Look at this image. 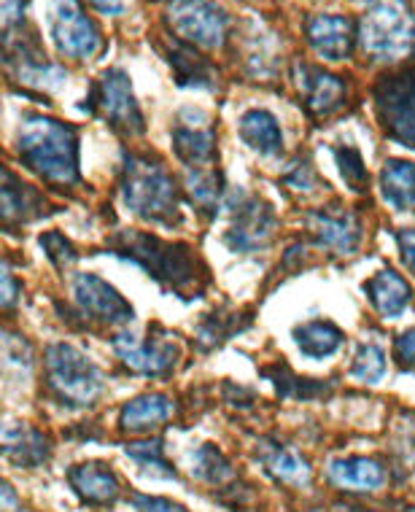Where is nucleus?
<instances>
[{"label": "nucleus", "instance_id": "obj_25", "mask_svg": "<svg viewBox=\"0 0 415 512\" xmlns=\"http://www.w3.org/2000/svg\"><path fill=\"white\" fill-rule=\"evenodd\" d=\"M240 138L262 157H278L283 151L281 124L265 108H251L240 116Z\"/></svg>", "mask_w": 415, "mask_h": 512}, {"label": "nucleus", "instance_id": "obj_1", "mask_svg": "<svg viewBox=\"0 0 415 512\" xmlns=\"http://www.w3.org/2000/svg\"><path fill=\"white\" fill-rule=\"evenodd\" d=\"M106 248L119 259L143 267L165 292L178 300H195L208 289V270L200 256L186 243H170L149 232H119L108 240Z\"/></svg>", "mask_w": 415, "mask_h": 512}, {"label": "nucleus", "instance_id": "obj_42", "mask_svg": "<svg viewBox=\"0 0 415 512\" xmlns=\"http://www.w3.org/2000/svg\"><path fill=\"white\" fill-rule=\"evenodd\" d=\"M0 281H3V308H14V302H17V281H14V273H11L9 262H3V275H0Z\"/></svg>", "mask_w": 415, "mask_h": 512}, {"label": "nucleus", "instance_id": "obj_9", "mask_svg": "<svg viewBox=\"0 0 415 512\" xmlns=\"http://www.w3.org/2000/svg\"><path fill=\"white\" fill-rule=\"evenodd\" d=\"M49 30L57 52L65 60L89 62L103 52V36L98 25L87 17L79 0H52L49 3Z\"/></svg>", "mask_w": 415, "mask_h": 512}, {"label": "nucleus", "instance_id": "obj_18", "mask_svg": "<svg viewBox=\"0 0 415 512\" xmlns=\"http://www.w3.org/2000/svg\"><path fill=\"white\" fill-rule=\"evenodd\" d=\"M159 52L165 54L170 71L176 76L178 87H197V89H216L219 73L211 62L205 60L200 49L184 44L178 38H162Z\"/></svg>", "mask_w": 415, "mask_h": 512}, {"label": "nucleus", "instance_id": "obj_30", "mask_svg": "<svg viewBox=\"0 0 415 512\" xmlns=\"http://www.w3.org/2000/svg\"><path fill=\"white\" fill-rule=\"evenodd\" d=\"M186 192H189L192 203H195L205 216H213V213L219 211L221 197H224V176H221V170H186Z\"/></svg>", "mask_w": 415, "mask_h": 512}, {"label": "nucleus", "instance_id": "obj_14", "mask_svg": "<svg viewBox=\"0 0 415 512\" xmlns=\"http://www.w3.org/2000/svg\"><path fill=\"white\" fill-rule=\"evenodd\" d=\"M294 81L300 87L305 111L310 116H316V119H327V116L337 114L345 106L348 87H345V81L340 76H335V73L316 68V65L297 62L294 65Z\"/></svg>", "mask_w": 415, "mask_h": 512}, {"label": "nucleus", "instance_id": "obj_8", "mask_svg": "<svg viewBox=\"0 0 415 512\" xmlns=\"http://www.w3.org/2000/svg\"><path fill=\"white\" fill-rule=\"evenodd\" d=\"M372 98L380 124L391 141L415 149V65L380 76Z\"/></svg>", "mask_w": 415, "mask_h": 512}, {"label": "nucleus", "instance_id": "obj_22", "mask_svg": "<svg viewBox=\"0 0 415 512\" xmlns=\"http://www.w3.org/2000/svg\"><path fill=\"white\" fill-rule=\"evenodd\" d=\"M3 453L17 467L36 469L52 459V445L33 426L9 424L3 429Z\"/></svg>", "mask_w": 415, "mask_h": 512}, {"label": "nucleus", "instance_id": "obj_24", "mask_svg": "<svg viewBox=\"0 0 415 512\" xmlns=\"http://www.w3.org/2000/svg\"><path fill=\"white\" fill-rule=\"evenodd\" d=\"M327 477L340 488H351V491H378L386 483V469L375 459H335L329 461Z\"/></svg>", "mask_w": 415, "mask_h": 512}, {"label": "nucleus", "instance_id": "obj_23", "mask_svg": "<svg viewBox=\"0 0 415 512\" xmlns=\"http://www.w3.org/2000/svg\"><path fill=\"white\" fill-rule=\"evenodd\" d=\"M259 461L262 467L281 483H289V486H310L313 480V472H310V464L302 459L300 453L294 448H286L281 442L275 440H262L259 445Z\"/></svg>", "mask_w": 415, "mask_h": 512}, {"label": "nucleus", "instance_id": "obj_35", "mask_svg": "<svg viewBox=\"0 0 415 512\" xmlns=\"http://www.w3.org/2000/svg\"><path fill=\"white\" fill-rule=\"evenodd\" d=\"M351 372L354 378H359L362 383H378L386 372V354L380 351L378 345H362L354 356V364H351Z\"/></svg>", "mask_w": 415, "mask_h": 512}, {"label": "nucleus", "instance_id": "obj_7", "mask_svg": "<svg viewBox=\"0 0 415 512\" xmlns=\"http://www.w3.org/2000/svg\"><path fill=\"white\" fill-rule=\"evenodd\" d=\"M165 22L173 38L200 52H213L224 46L230 33V14L213 0H168Z\"/></svg>", "mask_w": 415, "mask_h": 512}, {"label": "nucleus", "instance_id": "obj_16", "mask_svg": "<svg viewBox=\"0 0 415 512\" xmlns=\"http://www.w3.org/2000/svg\"><path fill=\"white\" fill-rule=\"evenodd\" d=\"M305 38L316 57L327 62H343L354 52L359 30H354L351 19L337 14H316L305 22Z\"/></svg>", "mask_w": 415, "mask_h": 512}, {"label": "nucleus", "instance_id": "obj_5", "mask_svg": "<svg viewBox=\"0 0 415 512\" xmlns=\"http://www.w3.org/2000/svg\"><path fill=\"white\" fill-rule=\"evenodd\" d=\"M46 383L57 402L71 410L89 407L103 394V372L71 343H52L44 354Z\"/></svg>", "mask_w": 415, "mask_h": 512}, {"label": "nucleus", "instance_id": "obj_31", "mask_svg": "<svg viewBox=\"0 0 415 512\" xmlns=\"http://www.w3.org/2000/svg\"><path fill=\"white\" fill-rule=\"evenodd\" d=\"M262 375L273 380L275 391L286 399H321L329 394V383H324V380L300 378V375H294L283 362L262 370Z\"/></svg>", "mask_w": 415, "mask_h": 512}, {"label": "nucleus", "instance_id": "obj_20", "mask_svg": "<svg viewBox=\"0 0 415 512\" xmlns=\"http://www.w3.org/2000/svg\"><path fill=\"white\" fill-rule=\"evenodd\" d=\"M364 294L378 316L397 318L405 313V308L413 300V289L394 267H383L380 273H375L370 281L364 283Z\"/></svg>", "mask_w": 415, "mask_h": 512}, {"label": "nucleus", "instance_id": "obj_15", "mask_svg": "<svg viewBox=\"0 0 415 512\" xmlns=\"http://www.w3.org/2000/svg\"><path fill=\"white\" fill-rule=\"evenodd\" d=\"M6 65L17 76L19 84L44 89V92L60 89L68 81V71L46 60L41 49H38L36 38L22 41V44H14V41L6 38Z\"/></svg>", "mask_w": 415, "mask_h": 512}, {"label": "nucleus", "instance_id": "obj_2", "mask_svg": "<svg viewBox=\"0 0 415 512\" xmlns=\"http://www.w3.org/2000/svg\"><path fill=\"white\" fill-rule=\"evenodd\" d=\"M17 154L27 170L54 186H76L79 173V130L52 116L30 114L19 122Z\"/></svg>", "mask_w": 415, "mask_h": 512}, {"label": "nucleus", "instance_id": "obj_41", "mask_svg": "<svg viewBox=\"0 0 415 512\" xmlns=\"http://www.w3.org/2000/svg\"><path fill=\"white\" fill-rule=\"evenodd\" d=\"M397 240H399V251H402V259H405L407 270L415 275V232L402 230L397 235Z\"/></svg>", "mask_w": 415, "mask_h": 512}, {"label": "nucleus", "instance_id": "obj_33", "mask_svg": "<svg viewBox=\"0 0 415 512\" xmlns=\"http://www.w3.org/2000/svg\"><path fill=\"white\" fill-rule=\"evenodd\" d=\"M124 453L138 464L141 469H146L149 475H157L162 480H173L176 472L170 467L168 456H165V445L159 437H149V440H138V442H127Z\"/></svg>", "mask_w": 415, "mask_h": 512}, {"label": "nucleus", "instance_id": "obj_38", "mask_svg": "<svg viewBox=\"0 0 415 512\" xmlns=\"http://www.w3.org/2000/svg\"><path fill=\"white\" fill-rule=\"evenodd\" d=\"M27 0H0V19H3V33L11 36L17 27L25 25Z\"/></svg>", "mask_w": 415, "mask_h": 512}, {"label": "nucleus", "instance_id": "obj_32", "mask_svg": "<svg viewBox=\"0 0 415 512\" xmlns=\"http://www.w3.org/2000/svg\"><path fill=\"white\" fill-rule=\"evenodd\" d=\"M192 475L197 480H203L205 486H224V483H230L232 477H235V469H232L230 459L216 445L205 442L192 456Z\"/></svg>", "mask_w": 415, "mask_h": 512}, {"label": "nucleus", "instance_id": "obj_21", "mask_svg": "<svg viewBox=\"0 0 415 512\" xmlns=\"http://www.w3.org/2000/svg\"><path fill=\"white\" fill-rule=\"evenodd\" d=\"M73 491L92 504H114L119 499V480L103 461H84L68 472Z\"/></svg>", "mask_w": 415, "mask_h": 512}, {"label": "nucleus", "instance_id": "obj_11", "mask_svg": "<svg viewBox=\"0 0 415 512\" xmlns=\"http://www.w3.org/2000/svg\"><path fill=\"white\" fill-rule=\"evenodd\" d=\"M275 232H278V216H275L273 205L257 200V197H246L235 208L224 243L235 254H259L273 246Z\"/></svg>", "mask_w": 415, "mask_h": 512}, {"label": "nucleus", "instance_id": "obj_6", "mask_svg": "<svg viewBox=\"0 0 415 512\" xmlns=\"http://www.w3.org/2000/svg\"><path fill=\"white\" fill-rule=\"evenodd\" d=\"M84 111L100 116L122 135L146 133V119L133 92V79L122 68H108L92 81Z\"/></svg>", "mask_w": 415, "mask_h": 512}, {"label": "nucleus", "instance_id": "obj_3", "mask_svg": "<svg viewBox=\"0 0 415 512\" xmlns=\"http://www.w3.org/2000/svg\"><path fill=\"white\" fill-rule=\"evenodd\" d=\"M119 192L127 211L138 219L178 227L181 224V197L176 178L170 176L168 165L154 154H124Z\"/></svg>", "mask_w": 415, "mask_h": 512}, {"label": "nucleus", "instance_id": "obj_36", "mask_svg": "<svg viewBox=\"0 0 415 512\" xmlns=\"http://www.w3.org/2000/svg\"><path fill=\"white\" fill-rule=\"evenodd\" d=\"M41 248H44L46 256H49V262H52L54 267H60V270L76 265V259H79L71 240L65 238V235H60V232H46V235H41Z\"/></svg>", "mask_w": 415, "mask_h": 512}, {"label": "nucleus", "instance_id": "obj_27", "mask_svg": "<svg viewBox=\"0 0 415 512\" xmlns=\"http://www.w3.org/2000/svg\"><path fill=\"white\" fill-rule=\"evenodd\" d=\"M251 324V313H240L232 308H216L197 324V345L200 351H213L224 345L230 337L240 335Z\"/></svg>", "mask_w": 415, "mask_h": 512}, {"label": "nucleus", "instance_id": "obj_39", "mask_svg": "<svg viewBox=\"0 0 415 512\" xmlns=\"http://www.w3.org/2000/svg\"><path fill=\"white\" fill-rule=\"evenodd\" d=\"M394 356L402 370H415V327L402 332L394 343Z\"/></svg>", "mask_w": 415, "mask_h": 512}, {"label": "nucleus", "instance_id": "obj_34", "mask_svg": "<svg viewBox=\"0 0 415 512\" xmlns=\"http://www.w3.org/2000/svg\"><path fill=\"white\" fill-rule=\"evenodd\" d=\"M335 159L345 184L351 186V192L362 195L367 184H370V176H367V168H364V159L359 154V149L356 146H337Z\"/></svg>", "mask_w": 415, "mask_h": 512}, {"label": "nucleus", "instance_id": "obj_43", "mask_svg": "<svg viewBox=\"0 0 415 512\" xmlns=\"http://www.w3.org/2000/svg\"><path fill=\"white\" fill-rule=\"evenodd\" d=\"M92 9H98L106 17H116L124 11V0H87Z\"/></svg>", "mask_w": 415, "mask_h": 512}, {"label": "nucleus", "instance_id": "obj_13", "mask_svg": "<svg viewBox=\"0 0 415 512\" xmlns=\"http://www.w3.org/2000/svg\"><path fill=\"white\" fill-rule=\"evenodd\" d=\"M173 149L176 157L186 165V170L192 168H213L216 159V127H213L211 116L197 111V108H184L176 119L173 127Z\"/></svg>", "mask_w": 415, "mask_h": 512}, {"label": "nucleus", "instance_id": "obj_17", "mask_svg": "<svg viewBox=\"0 0 415 512\" xmlns=\"http://www.w3.org/2000/svg\"><path fill=\"white\" fill-rule=\"evenodd\" d=\"M308 227L318 246L337 256H351L362 246V224L348 211H316L308 216Z\"/></svg>", "mask_w": 415, "mask_h": 512}, {"label": "nucleus", "instance_id": "obj_4", "mask_svg": "<svg viewBox=\"0 0 415 512\" xmlns=\"http://www.w3.org/2000/svg\"><path fill=\"white\" fill-rule=\"evenodd\" d=\"M359 44L378 62H399L415 52V17L405 0H367Z\"/></svg>", "mask_w": 415, "mask_h": 512}, {"label": "nucleus", "instance_id": "obj_37", "mask_svg": "<svg viewBox=\"0 0 415 512\" xmlns=\"http://www.w3.org/2000/svg\"><path fill=\"white\" fill-rule=\"evenodd\" d=\"M283 181L292 186V189H297V192H313V189L318 186L316 170H313L308 157L294 159L292 165H289V170H286Z\"/></svg>", "mask_w": 415, "mask_h": 512}, {"label": "nucleus", "instance_id": "obj_19", "mask_svg": "<svg viewBox=\"0 0 415 512\" xmlns=\"http://www.w3.org/2000/svg\"><path fill=\"white\" fill-rule=\"evenodd\" d=\"M0 213L6 227L11 224H30L52 213V205L38 189L27 186L11 170H3V186H0Z\"/></svg>", "mask_w": 415, "mask_h": 512}, {"label": "nucleus", "instance_id": "obj_26", "mask_svg": "<svg viewBox=\"0 0 415 512\" xmlns=\"http://www.w3.org/2000/svg\"><path fill=\"white\" fill-rule=\"evenodd\" d=\"M173 407H176L173 399H168L165 394H141L122 407L119 426L124 432H149L154 426L170 421Z\"/></svg>", "mask_w": 415, "mask_h": 512}, {"label": "nucleus", "instance_id": "obj_29", "mask_svg": "<svg viewBox=\"0 0 415 512\" xmlns=\"http://www.w3.org/2000/svg\"><path fill=\"white\" fill-rule=\"evenodd\" d=\"M380 189L391 208L407 211L415 205V162L389 159L380 170Z\"/></svg>", "mask_w": 415, "mask_h": 512}, {"label": "nucleus", "instance_id": "obj_28", "mask_svg": "<svg viewBox=\"0 0 415 512\" xmlns=\"http://www.w3.org/2000/svg\"><path fill=\"white\" fill-rule=\"evenodd\" d=\"M294 343L302 354L310 359H327V356L337 354L345 343V332L335 327L332 321H308L294 327Z\"/></svg>", "mask_w": 415, "mask_h": 512}, {"label": "nucleus", "instance_id": "obj_10", "mask_svg": "<svg viewBox=\"0 0 415 512\" xmlns=\"http://www.w3.org/2000/svg\"><path fill=\"white\" fill-rule=\"evenodd\" d=\"M111 348L130 370L146 378H165L178 364V345L162 327H151L146 337L122 329L111 337Z\"/></svg>", "mask_w": 415, "mask_h": 512}, {"label": "nucleus", "instance_id": "obj_12", "mask_svg": "<svg viewBox=\"0 0 415 512\" xmlns=\"http://www.w3.org/2000/svg\"><path fill=\"white\" fill-rule=\"evenodd\" d=\"M73 300L79 305L81 316L95 324L124 327L135 318L133 305L95 273H79L73 278Z\"/></svg>", "mask_w": 415, "mask_h": 512}, {"label": "nucleus", "instance_id": "obj_44", "mask_svg": "<svg viewBox=\"0 0 415 512\" xmlns=\"http://www.w3.org/2000/svg\"><path fill=\"white\" fill-rule=\"evenodd\" d=\"M0 499H3V512H17L19 510L17 494H14V488H11L9 483L3 486V494H0Z\"/></svg>", "mask_w": 415, "mask_h": 512}, {"label": "nucleus", "instance_id": "obj_40", "mask_svg": "<svg viewBox=\"0 0 415 512\" xmlns=\"http://www.w3.org/2000/svg\"><path fill=\"white\" fill-rule=\"evenodd\" d=\"M133 504L138 512H189L181 504L162 499V496H146V494H133Z\"/></svg>", "mask_w": 415, "mask_h": 512}]
</instances>
